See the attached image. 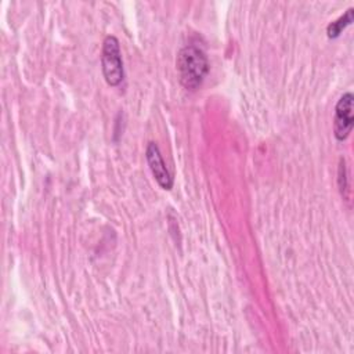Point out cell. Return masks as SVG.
Instances as JSON below:
<instances>
[{
  "mask_svg": "<svg viewBox=\"0 0 354 354\" xmlns=\"http://www.w3.org/2000/svg\"><path fill=\"white\" fill-rule=\"evenodd\" d=\"M147 162L149 165V169L158 181V184L163 189H170L173 187V178L163 162V158L160 155V151L155 142H149L147 147Z\"/></svg>",
  "mask_w": 354,
  "mask_h": 354,
  "instance_id": "cell-4",
  "label": "cell"
},
{
  "mask_svg": "<svg viewBox=\"0 0 354 354\" xmlns=\"http://www.w3.org/2000/svg\"><path fill=\"white\" fill-rule=\"evenodd\" d=\"M353 101L354 97L351 93H344L335 108V120H333V131L335 137L339 141H343L348 137L353 129L354 118H353Z\"/></svg>",
  "mask_w": 354,
  "mask_h": 354,
  "instance_id": "cell-3",
  "label": "cell"
},
{
  "mask_svg": "<svg viewBox=\"0 0 354 354\" xmlns=\"http://www.w3.org/2000/svg\"><path fill=\"white\" fill-rule=\"evenodd\" d=\"M102 73L109 86H118L124 76L123 62L120 55L119 40L115 36H106L102 43L101 54Z\"/></svg>",
  "mask_w": 354,
  "mask_h": 354,
  "instance_id": "cell-2",
  "label": "cell"
},
{
  "mask_svg": "<svg viewBox=\"0 0 354 354\" xmlns=\"http://www.w3.org/2000/svg\"><path fill=\"white\" fill-rule=\"evenodd\" d=\"M353 14H354V8H348L340 18H337L336 21L329 24L328 28H326L328 36L329 37H337L342 33V30L353 22Z\"/></svg>",
  "mask_w": 354,
  "mask_h": 354,
  "instance_id": "cell-5",
  "label": "cell"
},
{
  "mask_svg": "<svg viewBox=\"0 0 354 354\" xmlns=\"http://www.w3.org/2000/svg\"><path fill=\"white\" fill-rule=\"evenodd\" d=\"M177 71L181 84L188 90L198 88L209 72L207 57L196 46H185L177 55Z\"/></svg>",
  "mask_w": 354,
  "mask_h": 354,
  "instance_id": "cell-1",
  "label": "cell"
}]
</instances>
